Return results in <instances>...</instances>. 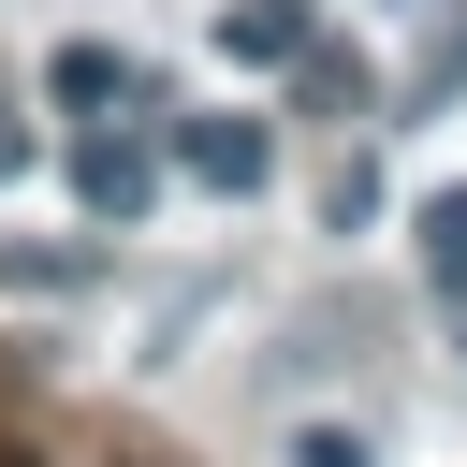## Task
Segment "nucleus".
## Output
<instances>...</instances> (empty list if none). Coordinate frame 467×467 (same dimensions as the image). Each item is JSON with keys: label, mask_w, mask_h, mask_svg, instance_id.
<instances>
[{"label": "nucleus", "mask_w": 467, "mask_h": 467, "mask_svg": "<svg viewBox=\"0 0 467 467\" xmlns=\"http://www.w3.org/2000/svg\"><path fill=\"white\" fill-rule=\"evenodd\" d=\"M73 190H88L102 219H146V204H161V161H146L131 131H102V117H88V131H73Z\"/></svg>", "instance_id": "nucleus-1"}, {"label": "nucleus", "mask_w": 467, "mask_h": 467, "mask_svg": "<svg viewBox=\"0 0 467 467\" xmlns=\"http://www.w3.org/2000/svg\"><path fill=\"white\" fill-rule=\"evenodd\" d=\"M175 161H190L204 190H263V161H277V146H263V117H190V131H175Z\"/></svg>", "instance_id": "nucleus-2"}, {"label": "nucleus", "mask_w": 467, "mask_h": 467, "mask_svg": "<svg viewBox=\"0 0 467 467\" xmlns=\"http://www.w3.org/2000/svg\"><path fill=\"white\" fill-rule=\"evenodd\" d=\"M44 102L102 117V102H131V58H117V44H58V58H44Z\"/></svg>", "instance_id": "nucleus-3"}, {"label": "nucleus", "mask_w": 467, "mask_h": 467, "mask_svg": "<svg viewBox=\"0 0 467 467\" xmlns=\"http://www.w3.org/2000/svg\"><path fill=\"white\" fill-rule=\"evenodd\" d=\"M306 29H321L306 0H234V15H219V44H234V58H292Z\"/></svg>", "instance_id": "nucleus-4"}, {"label": "nucleus", "mask_w": 467, "mask_h": 467, "mask_svg": "<svg viewBox=\"0 0 467 467\" xmlns=\"http://www.w3.org/2000/svg\"><path fill=\"white\" fill-rule=\"evenodd\" d=\"M423 277L467 292V204H423Z\"/></svg>", "instance_id": "nucleus-5"}, {"label": "nucleus", "mask_w": 467, "mask_h": 467, "mask_svg": "<svg viewBox=\"0 0 467 467\" xmlns=\"http://www.w3.org/2000/svg\"><path fill=\"white\" fill-rule=\"evenodd\" d=\"M292 467H379V452H365L350 423H306V438H292Z\"/></svg>", "instance_id": "nucleus-6"}, {"label": "nucleus", "mask_w": 467, "mask_h": 467, "mask_svg": "<svg viewBox=\"0 0 467 467\" xmlns=\"http://www.w3.org/2000/svg\"><path fill=\"white\" fill-rule=\"evenodd\" d=\"M15 161H29V131H15V117H0V175H15Z\"/></svg>", "instance_id": "nucleus-7"}, {"label": "nucleus", "mask_w": 467, "mask_h": 467, "mask_svg": "<svg viewBox=\"0 0 467 467\" xmlns=\"http://www.w3.org/2000/svg\"><path fill=\"white\" fill-rule=\"evenodd\" d=\"M394 15H438V0H394Z\"/></svg>", "instance_id": "nucleus-8"}]
</instances>
